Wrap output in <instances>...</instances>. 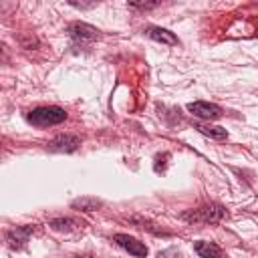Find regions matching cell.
Instances as JSON below:
<instances>
[{
    "label": "cell",
    "mask_w": 258,
    "mask_h": 258,
    "mask_svg": "<svg viewBox=\"0 0 258 258\" xmlns=\"http://www.w3.org/2000/svg\"><path fill=\"white\" fill-rule=\"evenodd\" d=\"M30 232H32V226H22V228H14V230H10V232L6 234L8 246H10V248H20V246L28 240Z\"/></svg>",
    "instance_id": "cell-8"
},
{
    "label": "cell",
    "mask_w": 258,
    "mask_h": 258,
    "mask_svg": "<svg viewBox=\"0 0 258 258\" xmlns=\"http://www.w3.org/2000/svg\"><path fill=\"white\" fill-rule=\"evenodd\" d=\"M226 218V210L218 204H210V206H202L194 212L183 214V220L194 222V224H218Z\"/></svg>",
    "instance_id": "cell-2"
},
{
    "label": "cell",
    "mask_w": 258,
    "mask_h": 258,
    "mask_svg": "<svg viewBox=\"0 0 258 258\" xmlns=\"http://www.w3.org/2000/svg\"><path fill=\"white\" fill-rule=\"evenodd\" d=\"M187 111H191L196 117L208 119V121L222 117V109L218 105H214V103H208V101H194V103L187 105Z\"/></svg>",
    "instance_id": "cell-4"
},
{
    "label": "cell",
    "mask_w": 258,
    "mask_h": 258,
    "mask_svg": "<svg viewBox=\"0 0 258 258\" xmlns=\"http://www.w3.org/2000/svg\"><path fill=\"white\" fill-rule=\"evenodd\" d=\"M194 250H196L198 256H202V258H224L220 246L214 244V242H204V240H200V242L194 244Z\"/></svg>",
    "instance_id": "cell-9"
},
{
    "label": "cell",
    "mask_w": 258,
    "mask_h": 258,
    "mask_svg": "<svg viewBox=\"0 0 258 258\" xmlns=\"http://www.w3.org/2000/svg\"><path fill=\"white\" fill-rule=\"evenodd\" d=\"M196 129L204 135H210L214 139H226L228 137V131L222 129V127H212V125H196Z\"/></svg>",
    "instance_id": "cell-11"
},
{
    "label": "cell",
    "mask_w": 258,
    "mask_h": 258,
    "mask_svg": "<svg viewBox=\"0 0 258 258\" xmlns=\"http://www.w3.org/2000/svg\"><path fill=\"white\" fill-rule=\"evenodd\" d=\"M26 119L36 127H52L62 123L67 119V113L60 107H38V109H32L26 115Z\"/></svg>",
    "instance_id": "cell-1"
},
{
    "label": "cell",
    "mask_w": 258,
    "mask_h": 258,
    "mask_svg": "<svg viewBox=\"0 0 258 258\" xmlns=\"http://www.w3.org/2000/svg\"><path fill=\"white\" fill-rule=\"evenodd\" d=\"M157 258H177V252H175L173 248H169V250H165V252H159Z\"/></svg>",
    "instance_id": "cell-13"
},
{
    "label": "cell",
    "mask_w": 258,
    "mask_h": 258,
    "mask_svg": "<svg viewBox=\"0 0 258 258\" xmlns=\"http://www.w3.org/2000/svg\"><path fill=\"white\" fill-rule=\"evenodd\" d=\"M67 30L79 42H91V40L99 38V30L95 26H91V24H85V22H73V24H69Z\"/></svg>",
    "instance_id": "cell-5"
},
{
    "label": "cell",
    "mask_w": 258,
    "mask_h": 258,
    "mask_svg": "<svg viewBox=\"0 0 258 258\" xmlns=\"http://www.w3.org/2000/svg\"><path fill=\"white\" fill-rule=\"evenodd\" d=\"M147 36H149L151 40H157V42L167 44V46H177V44H179V38H177L173 32H169V30H165V28H159V26L147 28Z\"/></svg>",
    "instance_id": "cell-7"
},
{
    "label": "cell",
    "mask_w": 258,
    "mask_h": 258,
    "mask_svg": "<svg viewBox=\"0 0 258 258\" xmlns=\"http://www.w3.org/2000/svg\"><path fill=\"white\" fill-rule=\"evenodd\" d=\"M81 145V139L77 135L64 133V135H56L54 139L48 141V149L50 151H58V153H71Z\"/></svg>",
    "instance_id": "cell-6"
},
{
    "label": "cell",
    "mask_w": 258,
    "mask_h": 258,
    "mask_svg": "<svg viewBox=\"0 0 258 258\" xmlns=\"http://www.w3.org/2000/svg\"><path fill=\"white\" fill-rule=\"evenodd\" d=\"M113 242H115L117 246H121L123 250H127L129 254L137 256V258H145L147 252H149L147 246H145L143 242H139L137 238L127 236V234H115V236H113Z\"/></svg>",
    "instance_id": "cell-3"
},
{
    "label": "cell",
    "mask_w": 258,
    "mask_h": 258,
    "mask_svg": "<svg viewBox=\"0 0 258 258\" xmlns=\"http://www.w3.org/2000/svg\"><path fill=\"white\" fill-rule=\"evenodd\" d=\"M133 8H155L157 2H145V4H137V2H131Z\"/></svg>",
    "instance_id": "cell-14"
},
{
    "label": "cell",
    "mask_w": 258,
    "mask_h": 258,
    "mask_svg": "<svg viewBox=\"0 0 258 258\" xmlns=\"http://www.w3.org/2000/svg\"><path fill=\"white\" fill-rule=\"evenodd\" d=\"M48 226L52 230H58V232H69V230H73L77 226V222L71 220V218H56V220H50Z\"/></svg>",
    "instance_id": "cell-12"
},
{
    "label": "cell",
    "mask_w": 258,
    "mask_h": 258,
    "mask_svg": "<svg viewBox=\"0 0 258 258\" xmlns=\"http://www.w3.org/2000/svg\"><path fill=\"white\" fill-rule=\"evenodd\" d=\"M71 206L75 210H81V212H95V210H99L103 206V202L99 198H95V196H83V198L73 200Z\"/></svg>",
    "instance_id": "cell-10"
}]
</instances>
